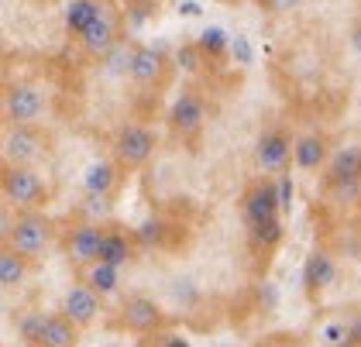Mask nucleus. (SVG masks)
<instances>
[{
	"label": "nucleus",
	"instance_id": "nucleus-21",
	"mask_svg": "<svg viewBox=\"0 0 361 347\" xmlns=\"http://www.w3.org/2000/svg\"><path fill=\"white\" fill-rule=\"evenodd\" d=\"M121 272H124V268L107 265V262H93V265L80 268V282H86L93 293L107 299V296H114L121 289Z\"/></svg>",
	"mask_w": 361,
	"mask_h": 347
},
{
	"label": "nucleus",
	"instance_id": "nucleus-18",
	"mask_svg": "<svg viewBox=\"0 0 361 347\" xmlns=\"http://www.w3.org/2000/svg\"><path fill=\"white\" fill-rule=\"evenodd\" d=\"M121 165L114 159H97V162H90L83 169V193L86 196H111L114 189H117V183H121Z\"/></svg>",
	"mask_w": 361,
	"mask_h": 347
},
{
	"label": "nucleus",
	"instance_id": "nucleus-35",
	"mask_svg": "<svg viewBox=\"0 0 361 347\" xmlns=\"http://www.w3.org/2000/svg\"><path fill=\"white\" fill-rule=\"evenodd\" d=\"M351 49H355V52L361 55V25L355 28V31H351Z\"/></svg>",
	"mask_w": 361,
	"mask_h": 347
},
{
	"label": "nucleus",
	"instance_id": "nucleus-28",
	"mask_svg": "<svg viewBox=\"0 0 361 347\" xmlns=\"http://www.w3.org/2000/svg\"><path fill=\"white\" fill-rule=\"evenodd\" d=\"M42 320H45V313H28L25 320L18 323V334H21V341L28 347H38V337H42Z\"/></svg>",
	"mask_w": 361,
	"mask_h": 347
},
{
	"label": "nucleus",
	"instance_id": "nucleus-37",
	"mask_svg": "<svg viewBox=\"0 0 361 347\" xmlns=\"http://www.w3.org/2000/svg\"><path fill=\"white\" fill-rule=\"evenodd\" d=\"M358 231H361V220H358Z\"/></svg>",
	"mask_w": 361,
	"mask_h": 347
},
{
	"label": "nucleus",
	"instance_id": "nucleus-17",
	"mask_svg": "<svg viewBox=\"0 0 361 347\" xmlns=\"http://www.w3.org/2000/svg\"><path fill=\"white\" fill-rule=\"evenodd\" d=\"M135 255H138V238H135V231L117 227V224H107V241H104V255H100V262L117 265V268H128L131 262H135Z\"/></svg>",
	"mask_w": 361,
	"mask_h": 347
},
{
	"label": "nucleus",
	"instance_id": "nucleus-33",
	"mask_svg": "<svg viewBox=\"0 0 361 347\" xmlns=\"http://www.w3.org/2000/svg\"><path fill=\"white\" fill-rule=\"evenodd\" d=\"M269 14H289V11H296L300 7V0H258Z\"/></svg>",
	"mask_w": 361,
	"mask_h": 347
},
{
	"label": "nucleus",
	"instance_id": "nucleus-2",
	"mask_svg": "<svg viewBox=\"0 0 361 347\" xmlns=\"http://www.w3.org/2000/svg\"><path fill=\"white\" fill-rule=\"evenodd\" d=\"M0 193H4L7 207H18V210H42L49 200L45 179L31 165H4Z\"/></svg>",
	"mask_w": 361,
	"mask_h": 347
},
{
	"label": "nucleus",
	"instance_id": "nucleus-3",
	"mask_svg": "<svg viewBox=\"0 0 361 347\" xmlns=\"http://www.w3.org/2000/svg\"><path fill=\"white\" fill-rule=\"evenodd\" d=\"M155 148H159V134L152 131V128H145V124H124L121 131L114 134L111 155L124 172H138V169H145L152 162Z\"/></svg>",
	"mask_w": 361,
	"mask_h": 347
},
{
	"label": "nucleus",
	"instance_id": "nucleus-27",
	"mask_svg": "<svg viewBox=\"0 0 361 347\" xmlns=\"http://www.w3.org/2000/svg\"><path fill=\"white\" fill-rule=\"evenodd\" d=\"M107 217H111V196H86L83 220H93V224H107Z\"/></svg>",
	"mask_w": 361,
	"mask_h": 347
},
{
	"label": "nucleus",
	"instance_id": "nucleus-30",
	"mask_svg": "<svg viewBox=\"0 0 361 347\" xmlns=\"http://www.w3.org/2000/svg\"><path fill=\"white\" fill-rule=\"evenodd\" d=\"M162 234H166V224H162V220H145L138 231H135L138 244H141V241H145V244H159V241H162Z\"/></svg>",
	"mask_w": 361,
	"mask_h": 347
},
{
	"label": "nucleus",
	"instance_id": "nucleus-24",
	"mask_svg": "<svg viewBox=\"0 0 361 347\" xmlns=\"http://www.w3.org/2000/svg\"><path fill=\"white\" fill-rule=\"evenodd\" d=\"M196 45H200V52L207 55V62H210V59H221V55L231 52V35L221 25H207L196 35Z\"/></svg>",
	"mask_w": 361,
	"mask_h": 347
},
{
	"label": "nucleus",
	"instance_id": "nucleus-9",
	"mask_svg": "<svg viewBox=\"0 0 361 347\" xmlns=\"http://www.w3.org/2000/svg\"><path fill=\"white\" fill-rule=\"evenodd\" d=\"M241 217L245 224H265V220H279L282 217V203H279V189H276V176H265L258 183H251L241 196Z\"/></svg>",
	"mask_w": 361,
	"mask_h": 347
},
{
	"label": "nucleus",
	"instance_id": "nucleus-14",
	"mask_svg": "<svg viewBox=\"0 0 361 347\" xmlns=\"http://www.w3.org/2000/svg\"><path fill=\"white\" fill-rule=\"evenodd\" d=\"M334 279H337V262H334V255L324 251V248H313V251L306 255V265H303L306 296H310V299L324 296L334 286Z\"/></svg>",
	"mask_w": 361,
	"mask_h": 347
},
{
	"label": "nucleus",
	"instance_id": "nucleus-11",
	"mask_svg": "<svg viewBox=\"0 0 361 347\" xmlns=\"http://www.w3.org/2000/svg\"><path fill=\"white\" fill-rule=\"evenodd\" d=\"M59 310L76 323L80 330H86V327H93V323L100 320V313H104V296H97L86 282H73V286L62 293V299H59Z\"/></svg>",
	"mask_w": 361,
	"mask_h": 347
},
{
	"label": "nucleus",
	"instance_id": "nucleus-12",
	"mask_svg": "<svg viewBox=\"0 0 361 347\" xmlns=\"http://www.w3.org/2000/svg\"><path fill=\"white\" fill-rule=\"evenodd\" d=\"M45 155V134L38 128H7L4 134V165H31Z\"/></svg>",
	"mask_w": 361,
	"mask_h": 347
},
{
	"label": "nucleus",
	"instance_id": "nucleus-13",
	"mask_svg": "<svg viewBox=\"0 0 361 347\" xmlns=\"http://www.w3.org/2000/svg\"><path fill=\"white\" fill-rule=\"evenodd\" d=\"M169 76V59L166 52L155 45H138V52H135V66H131V83L141 86V90H155V86H162Z\"/></svg>",
	"mask_w": 361,
	"mask_h": 347
},
{
	"label": "nucleus",
	"instance_id": "nucleus-4",
	"mask_svg": "<svg viewBox=\"0 0 361 347\" xmlns=\"http://www.w3.org/2000/svg\"><path fill=\"white\" fill-rule=\"evenodd\" d=\"M45 110H49V100H45V93L38 86H31V83L7 86V93H4V121L11 128H38Z\"/></svg>",
	"mask_w": 361,
	"mask_h": 347
},
{
	"label": "nucleus",
	"instance_id": "nucleus-16",
	"mask_svg": "<svg viewBox=\"0 0 361 347\" xmlns=\"http://www.w3.org/2000/svg\"><path fill=\"white\" fill-rule=\"evenodd\" d=\"M331 155H334L331 141H327L320 131H310V134H300V138H296L293 165H296V169H303V172H320V169H327Z\"/></svg>",
	"mask_w": 361,
	"mask_h": 347
},
{
	"label": "nucleus",
	"instance_id": "nucleus-20",
	"mask_svg": "<svg viewBox=\"0 0 361 347\" xmlns=\"http://www.w3.org/2000/svg\"><path fill=\"white\" fill-rule=\"evenodd\" d=\"M104 11H107L104 0H66V7H62V28H66L73 38H80L86 28L100 21Z\"/></svg>",
	"mask_w": 361,
	"mask_h": 347
},
{
	"label": "nucleus",
	"instance_id": "nucleus-8",
	"mask_svg": "<svg viewBox=\"0 0 361 347\" xmlns=\"http://www.w3.org/2000/svg\"><path fill=\"white\" fill-rule=\"evenodd\" d=\"M117 327L135 334V337H155L166 330V310L152 299V296H128L121 303V317Z\"/></svg>",
	"mask_w": 361,
	"mask_h": 347
},
{
	"label": "nucleus",
	"instance_id": "nucleus-7",
	"mask_svg": "<svg viewBox=\"0 0 361 347\" xmlns=\"http://www.w3.org/2000/svg\"><path fill=\"white\" fill-rule=\"evenodd\" d=\"M104 241H107V224H93V220H80L66 231L62 238V251L76 268H86L100 262L104 255Z\"/></svg>",
	"mask_w": 361,
	"mask_h": 347
},
{
	"label": "nucleus",
	"instance_id": "nucleus-6",
	"mask_svg": "<svg viewBox=\"0 0 361 347\" xmlns=\"http://www.w3.org/2000/svg\"><path fill=\"white\" fill-rule=\"evenodd\" d=\"M166 124L176 138L196 141V138L203 134V128H207V100H203L196 90H179L166 114Z\"/></svg>",
	"mask_w": 361,
	"mask_h": 347
},
{
	"label": "nucleus",
	"instance_id": "nucleus-5",
	"mask_svg": "<svg viewBox=\"0 0 361 347\" xmlns=\"http://www.w3.org/2000/svg\"><path fill=\"white\" fill-rule=\"evenodd\" d=\"M293 152H296V138L282 128H269V131L258 134L251 155H255V169L262 176H279V172H289Z\"/></svg>",
	"mask_w": 361,
	"mask_h": 347
},
{
	"label": "nucleus",
	"instance_id": "nucleus-26",
	"mask_svg": "<svg viewBox=\"0 0 361 347\" xmlns=\"http://www.w3.org/2000/svg\"><path fill=\"white\" fill-rule=\"evenodd\" d=\"M248 238L255 248H262V251H272L282 244V217L279 220H265V224H255L248 227Z\"/></svg>",
	"mask_w": 361,
	"mask_h": 347
},
{
	"label": "nucleus",
	"instance_id": "nucleus-31",
	"mask_svg": "<svg viewBox=\"0 0 361 347\" xmlns=\"http://www.w3.org/2000/svg\"><path fill=\"white\" fill-rule=\"evenodd\" d=\"M276 189H279V203H282V214H289L293 210V176L289 172H279L276 176Z\"/></svg>",
	"mask_w": 361,
	"mask_h": 347
},
{
	"label": "nucleus",
	"instance_id": "nucleus-36",
	"mask_svg": "<svg viewBox=\"0 0 361 347\" xmlns=\"http://www.w3.org/2000/svg\"><path fill=\"white\" fill-rule=\"evenodd\" d=\"M128 4H135V7H145V4H148V0H128Z\"/></svg>",
	"mask_w": 361,
	"mask_h": 347
},
{
	"label": "nucleus",
	"instance_id": "nucleus-23",
	"mask_svg": "<svg viewBox=\"0 0 361 347\" xmlns=\"http://www.w3.org/2000/svg\"><path fill=\"white\" fill-rule=\"evenodd\" d=\"M135 52H138V45H128V42H117L111 52L104 55L100 62H104V73L111 76V80H131V66H135Z\"/></svg>",
	"mask_w": 361,
	"mask_h": 347
},
{
	"label": "nucleus",
	"instance_id": "nucleus-19",
	"mask_svg": "<svg viewBox=\"0 0 361 347\" xmlns=\"http://www.w3.org/2000/svg\"><path fill=\"white\" fill-rule=\"evenodd\" d=\"M80 327L69 320L62 310L56 313H45L42 320V337H38V347H76L80 344Z\"/></svg>",
	"mask_w": 361,
	"mask_h": 347
},
{
	"label": "nucleus",
	"instance_id": "nucleus-32",
	"mask_svg": "<svg viewBox=\"0 0 361 347\" xmlns=\"http://www.w3.org/2000/svg\"><path fill=\"white\" fill-rule=\"evenodd\" d=\"M148 347H193V344H190L183 334H166V330H162V334L152 337V344Z\"/></svg>",
	"mask_w": 361,
	"mask_h": 347
},
{
	"label": "nucleus",
	"instance_id": "nucleus-34",
	"mask_svg": "<svg viewBox=\"0 0 361 347\" xmlns=\"http://www.w3.org/2000/svg\"><path fill=\"white\" fill-rule=\"evenodd\" d=\"M179 14H183V18H200L203 7H200L196 0H183V4H179Z\"/></svg>",
	"mask_w": 361,
	"mask_h": 347
},
{
	"label": "nucleus",
	"instance_id": "nucleus-1",
	"mask_svg": "<svg viewBox=\"0 0 361 347\" xmlns=\"http://www.w3.org/2000/svg\"><path fill=\"white\" fill-rule=\"evenodd\" d=\"M52 241H56V224L42 210H21L14 217V227H11L4 244L14 248L18 255H25L28 262H38L42 255H49Z\"/></svg>",
	"mask_w": 361,
	"mask_h": 347
},
{
	"label": "nucleus",
	"instance_id": "nucleus-15",
	"mask_svg": "<svg viewBox=\"0 0 361 347\" xmlns=\"http://www.w3.org/2000/svg\"><path fill=\"white\" fill-rule=\"evenodd\" d=\"M76 42H80V49H83L90 59H104V55H107L114 45L121 42V31H117V18H114L111 11H104V14H100V21L86 28V31L80 35V38H76Z\"/></svg>",
	"mask_w": 361,
	"mask_h": 347
},
{
	"label": "nucleus",
	"instance_id": "nucleus-29",
	"mask_svg": "<svg viewBox=\"0 0 361 347\" xmlns=\"http://www.w3.org/2000/svg\"><path fill=\"white\" fill-rule=\"evenodd\" d=\"M231 55H234V62L241 66V69H248L255 52H251V42L245 35H231Z\"/></svg>",
	"mask_w": 361,
	"mask_h": 347
},
{
	"label": "nucleus",
	"instance_id": "nucleus-22",
	"mask_svg": "<svg viewBox=\"0 0 361 347\" xmlns=\"http://www.w3.org/2000/svg\"><path fill=\"white\" fill-rule=\"evenodd\" d=\"M31 272V262L25 255H18L14 248H0V286L11 293V289H18V286H25V279H28Z\"/></svg>",
	"mask_w": 361,
	"mask_h": 347
},
{
	"label": "nucleus",
	"instance_id": "nucleus-10",
	"mask_svg": "<svg viewBox=\"0 0 361 347\" xmlns=\"http://www.w3.org/2000/svg\"><path fill=\"white\" fill-rule=\"evenodd\" d=\"M324 186L334 193H358L361 189V145L337 148L324 169Z\"/></svg>",
	"mask_w": 361,
	"mask_h": 347
},
{
	"label": "nucleus",
	"instance_id": "nucleus-25",
	"mask_svg": "<svg viewBox=\"0 0 361 347\" xmlns=\"http://www.w3.org/2000/svg\"><path fill=\"white\" fill-rule=\"evenodd\" d=\"M172 66H176L179 73H186V76H196V73L207 66V55L200 52L196 42H186V45H179V49L172 52Z\"/></svg>",
	"mask_w": 361,
	"mask_h": 347
}]
</instances>
